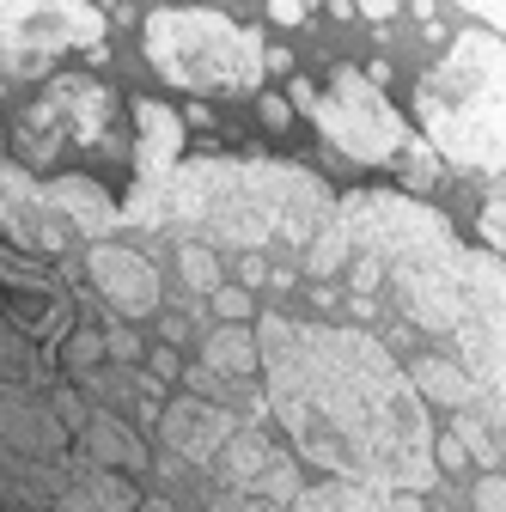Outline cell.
<instances>
[{
	"label": "cell",
	"mask_w": 506,
	"mask_h": 512,
	"mask_svg": "<svg viewBox=\"0 0 506 512\" xmlns=\"http://www.w3.org/2000/svg\"><path fill=\"white\" fill-rule=\"evenodd\" d=\"M250 336L263 403L293 445V464L366 476L391 494H427L439 482L427 403L385 336L354 324H299L281 311H263V330Z\"/></svg>",
	"instance_id": "obj_1"
},
{
	"label": "cell",
	"mask_w": 506,
	"mask_h": 512,
	"mask_svg": "<svg viewBox=\"0 0 506 512\" xmlns=\"http://www.w3.org/2000/svg\"><path fill=\"white\" fill-rule=\"evenodd\" d=\"M354 299L391 330H415L427 348L464 360L476 391L506 397V269L488 244H464L458 226L403 189L336 196Z\"/></svg>",
	"instance_id": "obj_2"
},
{
	"label": "cell",
	"mask_w": 506,
	"mask_h": 512,
	"mask_svg": "<svg viewBox=\"0 0 506 512\" xmlns=\"http://www.w3.org/2000/svg\"><path fill=\"white\" fill-rule=\"evenodd\" d=\"M147 226L171 238H202L214 250L287 244L311 275H336L348 263L336 189L299 159H177Z\"/></svg>",
	"instance_id": "obj_3"
},
{
	"label": "cell",
	"mask_w": 506,
	"mask_h": 512,
	"mask_svg": "<svg viewBox=\"0 0 506 512\" xmlns=\"http://www.w3.org/2000/svg\"><path fill=\"white\" fill-rule=\"evenodd\" d=\"M415 135L476 177L506 171V43L470 25L415 80Z\"/></svg>",
	"instance_id": "obj_4"
},
{
	"label": "cell",
	"mask_w": 506,
	"mask_h": 512,
	"mask_svg": "<svg viewBox=\"0 0 506 512\" xmlns=\"http://www.w3.org/2000/svg\"><path fill=\"white\" fill-rule=\"evenodd\" d=\"M263 31L257 25H238L220 7H153L141 19V55L147 68L177 86V92H196V98H238V92H257L263 86Z\"/></svg>",
	"instance_id": "obj_5"
},
{
	"label": "cell",
	"mask_w": 506,
	"mask_h": 512,
	"mask_svg": "<svg viewBox=\"0 0 506 512\" xmlns=\"http://www.w3.org/2000/svg\"><path fill=\"white\" fill-rule=\"evenodd\" d=\"M287 104L305 110L311 122H318V135L354 165H391L403 153V141L415 135V128L403 122V110L385 98V86H378L372 74H360V61H336L324 86L293 80Z\"/></svg>",
	"instance_id": "obj_6"
},
{
	"label": "cell",
	"mask_w": 506,
	"mask_h": 512,
	"mask_svg": "<svg viewBox=\"0 0 506 512\" xmlns=\"http://www.w3.org/2000/svg\"><path fill=\"white\" fill-rule=\"evenodd\" d=\"M37 104L19 110L13 122V159L43 171L61 165L68 153H110L122 147L116 135V92L92 74H49L37 80Z\"/></svg>",
	"instance_id": "obj_7"
},
{
	"label": "cell",
	"mask_w": 506,
	"mask_h": 512,
	"mask_svg": "<svg viewBox=\"0 0 506 512\" xmlns=\"http://www.w3.org/2000/svg\"><path fill=\"white\" fill-rule=\"evenodd\" d=\"M92 43H104L98 0H0V86H37Z\"/></svg>",
	"instance_id": "obj_8"
},
{
	"label": "cell",
	"mask_w": 506,
	"mask_h": 512,
	"mask_svg": "<svg viewBox=\"0 0 506 512\" xmlns=\"http://www.w3.org/2000/svg\"><path fill=\"white\" fill-rule=\"evenodd\" d=\"M129 122H135V183H129V196L116 202V220L122 226H147L153 220V202H159V189L171 177V165L183 159V141H189V122L183 110H171L165 98H135L129 104Z\"/></svg>",
	"instance_id": "obj_9"
},
{
	"label": "cell",
	"mask_w": 506,
	"mask_h": 512,
	"mask_svg": "<svg viewBox=\"0 0 506 512\" xmlns=\"http://www.w3.org/2000/svg\"><path fill=\"white\" fill-rule=\"evenodd\" d=\"M0 324L19 330L43 354H55V342L74 330V293L61 287V275L19 263L7 244H0Z\"/></svg>",
	"instance_id": "obj_10"
},
{
	"label": "cell",
	"mask_w": 506,
	"mask_h": 512,
	"mask_svg": "<svg viewBox=\"0 0 506 512\" xmlns=\"http://www.w3.org/2000/svg\"><path fill=\"white\" fill-rule=\"evenodd\" d=\"M0 244H7L13 256H61L74 244L68 220L55 214L49 189L31 165L7 159L0 153Z\"/></svg>",
	"instance_id": "obj_11"
},
{
	"label": "cell",
	"mask_w": 506,
	"mask_h": 512,
	"mask_svg": "<svg viewBox=\"0 0 506 512\" xmlns=\"http://www.w3.org/2000/svg\"><path fill=\"white\" fill-rule=\"evenodd\" d=\"M86 281L98 287V299H104L116 317H159L165 287H159L153 256L135 250V244H116V232L86 244Z\"/></svg>",
	"instance_id": "obj_12"
},
{
	"label": "cell",
	"mask_w": 506,
	"mask_h": 512,
	"mask_svg": "<svg viewBox=\"0 0 506 512\" xmlns=\"http://www.w3.org/2000/svg\"><path fill=\"white\" fill-rule=\"evenodd\" d=\"M159 439H165V452L171 458H183V464H214V452L232 439V427H238V415L232 409H214L202 391H189V397H177V403H165L159 415Z\"/></svg>",
	"instance_id": "obj_13"
},
{
	"label": "cell",
	"mask_w": 506,
	"mask_h": 512,
	"mask_svg": "<svg viewBox=\"0 0 506 512\" xmlns=\"http://www.w3.org/2000/svg\"><path fill=\"white\" fill-rule=\"evenodd\" d=\"M43 189H49V202H55V214L68 220V232L74 238H110V232H122V220H116V196L98 183V177H86V171H61V177H43Z\"/></svg>",
	"instance_id": "obj_14"
},
{
	"label": "cell",
	"mask_w": 506,
	"mask_h": 512,
	"mask_svg": "<svg viewBox=\"0 0 506 512\" xmlns=\"http://www.w3.org/2000/svg\"><path fill=\"white\" fill-rule=\"evenodd\" d=\"M74 445H80L92 464H104V470H129V476H141V470L153 464L141 427H135V421H116V415H86V427L74 433Z\"/></svg>",
	"instance_id": "obj_15"
},
{
	"label": "cell",
	"mask_w": 506,
	"mask_h": 512,
	"mask_svg": "<svg viewBox=\"0 0 506 512\" xmlns=\"http://www.w3.org/2000/svg\"><path fill=\"white\" fill-rule=\"evenodd\" d=\"M293 512H397L391 506V488H378L366 476H324V482H311L287 500Z\"/></svg>",
	"instance_id": "obj_16"
},
{
	"label": "cell",
	"mask_w": 506,
	"mask_h": 512,
	"mask_svg": "<svg viewBox=\"0 0 506 512\" xmlns=\"http://www.w3.org/2000/svg\"><path fill=\"white\" fill-rule=\"evenodd\" d=\"M500 415H506V409H500L494 397L452 409V433H458V445L470 452V464H482V470H500V452H506V439H500Z\"/></svg>",
	"instance_id": "obj_17"
},
{
	"label": "cell",
	"mask_w": 506,
	"mask_h": 512,
	"mask_svg": "<svg viewBox=\"0 0 506 512\" xmlns=\"http://www.w3.org/2000/svg\"><path fill=\"white\" fill-rule=\"evenodd\" d=\"M202 366H214L220 378H250L257 372V336H250V324H220L202 342Z\"/></svg>",
	"instance_id": "obj_18"
},
{
	"label": "cell",
	"mask_w": 506,
	"mask_h": 512,
	"mask_svg": "<svg viewBox=\"0 0 506 512\" xmlns=\"http://www.w3.org/2000/svg\"><path fill=\"white\" fill-rule=\"evenodd\" d=\"M55 366H68L74 378H92L104 366V330H68L55 342Z\"/></svg>",
	"instance_id": "obj_19"
},
{
	"label": "cell",
	"mask_w": 506,
	"mask_h": 512,
	"mask_svg": "<svg viewBox=\"0 0 506 512\" xmlns=\"http://www.w3.org/2000/svg\"><path fill=\"white\" fill-rule=\"evenodd\" d=\"M177 275H183V287H189V293H208V287H220L214 244H202V238H177Z\"/></svg>",
	"instance_id": "obj_20"
},
{
	"label": "cell",
	"mask_w": 506,
	"mask_h": 512,
	"mask_svg": "<svg viewBox=\"0 0 506 512\" xmlns=\"http://www.w3.org/2000/svg\"><path fill=\"white\" fill-rule=\"evenodd\" d=\"M397 159H403V177H409V189H433V177H439V153H433L421 135H409Z\"/></svg>",
	"instance_id": "obj_21"
},
{
	"label": "cell",
	"mask_w": 506,
	"mask_h": 512,
	"mask_svg": "<svg viewBox=\"0 0 506 512\" xmlns=\"http://www.w3.org/2000/svg\"><path fill=\"white\" fill-rule=\"evenodd\" d=\"M208 299H214V311L226 317V324H250V287H208Z\"/></svg>",
	"instance_id": "obj_22"
},
{
	"label": "cell",
	"mask_w": 506,
	"mask_h": 512,
	"mask_svg": "<svg viewBox=\"0 0 506 512\" xmlns=\"http://www.w3.org/2000/svg\"><path fill=\"white\" fill-rule=\"evenodd\" d=\"M257 116H263L269 135H287V128H293V104L281 92H263V86H257Z\"/></svg>",
	"instance_id": "obj_23"
},
{
	"label": "cell",
	"mask_w": 506,
	"mask_h": 512,
	"mask_svg": "<svg viewBox=\"0 0 506 512\" xmlns=\"http://www.w3.org/2000/svg\"><path fill=\"white\" fill-rule=\"evenodd\" d=\"M104 360H116V366H135V360H141V342H135L129 330H116V317L104 324Z\"/></svg>",
	"instance_id": "obj_24"
},
{
	"label": "cell",
	"mask_w": 506,
	"mask_h": 512,
	"mask_svg": "<svg viewBox=\"0 0 506 512\" xmlns=\"http://www.w3.org/2000/svg\"><path fill=\"white\" fill-rule=\"evenodd\" d=\"M433 464H439V476H458L470 464V452L458 445V433H433Z\"/></svg>",
	"instance_id": "obj_25"
},
{
	"label": "cell",
	"mask_w": 506,
	"mask_h": 512,
	"mask_svg": "<svg viewBox=\"0 0 506 512\" xmlns=\"http://www.w3.org/2000/svg\"><path fill=\"white\" fill-rule=\"evenodd\" d=\"M476 232H482V244H488V250H500V238H506V202H500V196H488V202H482Z\"/></svg>",
	"instance_id": "obj_26"
},
{
	"label": "cell",
	"mask_w": 506,
	"mask_h": 512,
	"mask_svg": "<svg viewBox=\"0 0 506 512\" xmlns=\"http://www.w3.org/2000/svg\"><path fill=\"white\" fill-rule=\"evenodd\" d=\"M263 7H269V19H275V25L299 31V25H311V7H318V0H263Z\"/></svg>",
	"instance_id": "obj_27"
},
{
	"label": "cell",
	"mask_w": 506,
	"mask_h": 512,
	"mask_svg": "<svg viewBox=\"0 0 506 512\" xmlns=\"http://www.w3.org/2000/svg\"><path fill=\"white\" fill-rule=\"evenodd\" d=\"M476 512H506V482H500V470H482V482H476Z\"/></svg>",
	"instance_id": "obj_28"
},
{
	"label": "cell",
	"mask_w": 506,
	"mask_h": 512,
	"mask_svg": "<svg viewBox=\"0 0 506 512\" xmlns=\"http://www.w3.org/2000/svg\"><path fill=\"white\" fill-rule=\"evenodd\" d=\"M147 378L159 384V391H165V384L177 378V348H171V342H159V348L147 354Z\"/></svg>",
	"instance_id": "obj_29"
},
{
	"label": "cell",
	"mask_w": 506,
	"mask_h": 512,
	"mask_svg": "<svg viewBox=\"0 0 506 512\" xmlns=\"http://www.w3.org/2000/svg\"><path fill=\"white\" fill-rule=\"evenodd\" d=\"M458 7H464L470 19H482L488 31H500V25H506V0H458Z\"/></svg>",
	"instance_id": "obj_30"
},
{
	"label": "cell",
	"mask_w": 506,
	"mask_h": 512,
	"mask_svg": "<svg viewBox=\"0 0 506 512\" xmlns=\"http://www.w3.org/2000/svg\"><path fill=\"white\" fill-rule=\"evenodd\" d=\"M397 7H403V0H354V13H360L366 25H385V19H397Z\"/></svg>",
	"instance_id": "obj_31"
},
{
	"label": "cell",
	"mask_w": 506,
	"mask_h": 512,
	"mask_svg": "<svg viewBox=\"0 0 506 512\" xmlns=\"http://www.w3.org/2000/svg\"><path fill=\"white\" fill-rule=\"evenodd\" d=\"M135 512H171V500H159V494H141V500H135Z\"/></svg>",
	"instance_id": "obj_32"
},
{
	"label": "cell",
	"mask_w": 506,
	"mask_h": 512,
	"mask_svg": "<svg viewBox=\"0 0 506 512\" xmlns=\"http://www.w3.org/2000/svg\"><path fill=\"white\" fill-rule=\"evenodd\" d=\"M0 153H7V141H0Z\"/></svg>",
	"instance_id": "obj_33"
}]
</instances>
